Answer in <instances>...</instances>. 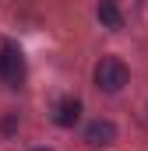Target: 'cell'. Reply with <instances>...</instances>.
<instances>
[{
  "label": "cell",
  "mask_w": 148,
  "mask_h": 151,
  "mask_svg": "<svg viewBox=\"0 0 148 151\" xmlns=\"http://www.w3.org/2000/svg\"><path fill=\"white\" fill-rule=\"evenodd\" d=\"M95 88L99 91H110V95H116L127 81H131V70H127V63L123 60H116V56H102L99 63H95Z\"/></svg>",
  "instance_id": "6da1fadb"
},
{
  "label": "cell",
  "mask_w": 148,
  "mask_h": 151,
  "mask_svg": "<svg viewBox=\"0 0 148 151\" xmlns=\"http://www.w3.org/2000/svg\"><path fill=\"white\" fill-rule=\"evenodd\" d=\"M0 77L7 81V88H18L25 77V60H21V49L14 42H7L0 49Z\"/></svg>",
  "instance_id": "7a4b0ae2"
},
{
  "label": "cell",
  "mask_w": 148,
  "mask_h": 151,
  "mask_svg": "<svg viewBox=\"0 0 148 151\" xmlns=\"http://www.w3.org/2000/svg\"><path fill=\"white\" fill-rule=\"evenodd\" d=\"M85 141H88V148H110L113 141H116V123H113V119H95V123H88V127H85Z\"/></svg>",
  "instance_id": "3957f363"
},
{
  "label": "cell",
  "mask_w": 148,
  "mask_h": 151,
  "mask_svg": "<svg viewBox=\"0 0 148 151\" xmlns=\"http://www.w3.org/2000/svg\"><path fill=\"white\" fill-rule=\"evenodd\" d=\"M78 116H81V102H78V99H60V102H57V113H53L57 127H74Z\"/></svg>",
  "instance_id": "277c9868"
},
{
  "label": "cell",
  "mask_w": 148,
  "mask_h": 151,
  "mask_svg": "<svg viewBox=\"0 0 148 151\" xmlns=\"http://www.w3.org/2000/svg\"><path fill=\"white\" fill-rule=\"evenodd\" d=\"M99 21H102L106 28H113V32L123 28V14H120V7H116L113 0H102V4H99Z\"/></svg>",
  "instance_id": "5b68a950"
},
{
  "label": "cell",
  "mask_w": 148,
  "mask_h": 151,
  "mask_svg": "<svg viewBox=\"0 0 148 151\" xmlns=\"http://www.w3.org/2000/svg\"><path fill=\"white\" fill-rule=\"evenodd\" d=\"M18 130V119L14 116H4V134H14Z\"/></svg>",
  "instance_id": "8992f818"
},
{
  "label": "cell",
  "mask_w": 148,
  "mask_h": 151,
  "mask_svg": "<svg viewBox=\"0 0 148 151\" xmlns=\"http://www.w3.org/2000/svg\"><path fill=\"white\" fill-rule=\"evenodd\" d=\"M36 151H49V148H36Z\"/></svg>",
  "instance_id": "52a82bcc"
}]
</instances>
